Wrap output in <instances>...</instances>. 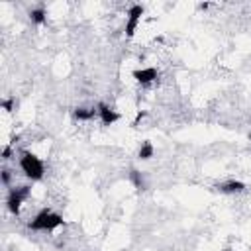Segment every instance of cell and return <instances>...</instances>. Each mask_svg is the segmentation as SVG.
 Masks as SVG:
<instances>
[{
	"mask_svg": "<svg viewBox=\"0 0 251 251\" xmlns=\"http://www.w3.org/2000/svg\"><path fill=\"white\" fill-rule=\"evenodd\" d=\"M63 224H65V220L61 214L53 212L51 208H43L33 216V220L27 224V227L31 231H55Z\"/></svg>",
	"mask_w": 251,
	"mask_h": 251,
	"instance_id": "6da1fadb",
	"label": "cell"
},
{
	"mask_svg": "<svg viewBox=\"0 0 251 251\" xmlns=\"http://www.w3.org/2000/svg\"><path fill=\"white\" fill-rule=\"evenodd\" d=\"M20 169H22V173L31 182H39L45 176V165H43V161L35 153L27 151V149L20 153Z\"/></svg>",
	"mask_w": 251,
	"mask_h": 251,
	"instance_id": "7a4b0ae2",
	"label": "cell"
},
{
	"mask_svg": "<svg viewBox=\"0 0 251 251\" xmlns=\"http://www.w3.org/2000/svg\"><path fill=\"white\" fill-rule=\"evenodd\" d=\"M29 194H31V186L29 184H22V186H14V188H10V192H8V198H6V206H8V210L12 212V214H20V210H22V204L29 198Z\"/></svg>",
	"mask_w": 251,
	"mask_h": 251,
	"instance_id": "3957f363",
	"label": "cell"
},
{
	"mask_svg": "<svg viewBox=\"0 0 251 251\" xmlns=\"http://www.w3.org/2000/svg\"><path fill=\"white\" fill-rule=\"evenodd\" d=\"M143 12H145V8H143L141 4H131V6H129L127 18H126V27H124L127 39H131V37L135 35V29H137V25H139V22H141V18H143Z\"/></svg>",
	"mask_w": 251,
	"mask_h": 251,
	"instance_id": "277c9868",
	"label": "cell"
},
{
	"mask_svg": "<svg viewBox=\"0 0 251 251\" xmlns=\"http://www.w3.org/2000/svg\"><path fill=\"white\" fill-rule=\"evenodd\" d=\"M131 76L135 78L137 84L147 86V84H151L153 80L159 78V71H157L155 67H143V69H135V71L131 73Z\"/></svg>",
	"mask_w": 251,
	"mask_h": 251,
	"instance_id": "5b68a950",
	"label": "cell"
},
{
	"mask_svg": "<svg viewBox=\"0 0 251 251\" xmlns=\"http://www.w3.org/2000/svg\"><path fill=\"white\" fill-rule=\"evenodd\" d=\"M96 110H98V120L102 122V126H114L120 120V114L112 106H108L106 102H98Z\"/></svg>",
	"mask_w": 251,
	"mask_h": 251,
	"instance_id": "8992f818",
	"label": "cell"
},
{
	"mask_svg": "<svg viewBox=\"0 0 251 251\" xmlns=\"http://www.w3.org/2000/svg\"><path fill=\"white\" fill-rule=\"evenodd\" d=\"M218 190L224 192V194H241L245 190V182L231 178V180H226V182L218 184Z\"/></svg>",
	"mask_w": 251,
	"mask_h": 251,
	"instance_id": "52a82bcc",
	"label": "cell"
},
{
	"mask_svg": "<svg viewBox=\"0 0 251 251\" xmlns=\"http://www.w3.org/2000/svg\"><path fill=\"white\" fill-rule=\"evenodd\" d=\"M73 116H75V120H78V122H90L94 116H98V110L96 108H75L73 110Z\"/></svg>",
	"mask_w": 251,
	"mask_h": 251,
	"instance_id": "ba28073f",
	"label": "cell"
},
{
	"mask_svg": "<svg viewBox=\"0 0 251 251\" xmlns=\"http://www.w3.org/2000/svg\"><path fill=\"white\" fill-rule=\"evenodd\" d=\"M127 176H129V182L133 184V188H135V190H139V192H143V190L147 188V184H145V178H143V175H141V171H137V169H129V173H127Z\"/></svg>",
	"mask_w": 251,
	"mask_h": 251,
	"instance_id": "9c48e42d",
	"label": "cell"
},
{
	"mask_svg": "<svg viewBox=\"0 0 251 251\" xmlns=\"http://www.w3.org/2000/svg\"><path fill=\"white\" fill-rule=\"evenodd\" d=\"M29 20L35 24V25H43L47 22V12L43 6H35L29 10Z\"/></svg>",
	"mask_w": 251,
	"mask_h": 251,
	"instance_id": "30bf717a",
	"label": "cell"
},
{
	"mask_svg": "<svg viewBox=\"0 0 251 251\" xmlns=\"http://www.w3.org/2000/svg\"><path fill=\"white\" fill-rule=\"evenodd\" d=\"M153 155H155L153 143H151V141H143V143L139 145V149H137V159H139V161H149Z\"/></svg>",
	"mask_w": 251,
	"mask_h": 251,
	"instance_id": "8fae6325",
	"label": "cell"
},
{
	"mask_svg": "<svg viewBox=\"0 0 251 251\" xmlns=\"http://www.w3.org/2000/svg\"><path fill=\"white\" fill-rule=\"evenodd\" d=\"M14 104H16L14 98H4V100H2V110H4V112H12V110H14Z\"/></svg>",
	"mask_w": 251,
	"mask_h": 251,
	"instance_id": "7c38bea8",
	"label": "cell"
},
{
	"mask_svg": "<svg viewBox=\"0 0 251 251\" xmlns=\"http://www.w3.org/2000/svg\"><path fill=\"white\" fill-rule=\"evenodd\" d=\"M145 116H147V112H145V110H139V112L135 114V120L131 122V126H133V127H137V126H139V122H141Z\"/></svg>",
	"mask_w": 251,
	"mask_h": 251,
	"instance_id": "4fadbf2b",
	"label": "cell"
},
{
	"mask_svg": "<svg viewBox=\"0 0 251 251\" xmlns=\"http://www.w3.org/2000/svg\"><path fill=\"white\" fill-rule=\"evenodd\" d=\"M12 157V145H4L2 147V159L6 161V159H10Z\"/></svg>",
	"mask_w": 251,
	"mask_h": 251,
	"instance_id": "5bb4252c",
	"label": "cell"
},
{
	"mask_svg": "<svg viewBox=\"0 0 251 251\" xmlns=\"http://www.w3.org/2000/svg\"><path fill=\"white\" fill-rule=\"evenodd\" d=\"M10 178H12L10 171H8V169H4V171H2V184H4V186H8V184H10Z\"/></svg>",
	"mask_w": 251,
	"mask_h": 251,
	"instance_id": "9a60e30c",
	"label": "cell"
},
{
	"mask_svg": "<svg viewBox=\"0 0 251 251\" xmlns=\"http://www.w3.org/2000/svg\"><path fill=\"white\" fill-rule=\"evenodd\" d=\"M224 251H231V249H229V247H227V249H224Z\"/></svg>",
	"mask_w": 251,
	"mask_h": 251,
	"instance_id": "2e32d148",
	"label": "cell"
}]
</instances>
